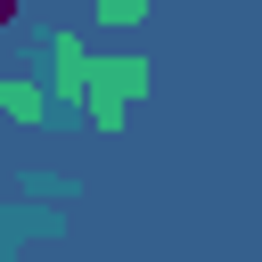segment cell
I'll return each instance as SVG.
<instances>
[{"label": "cell", "mask_w": 262, "mask_h": 262, "mask_svg": "<svg viewBox=\"0 0 262 262\" xmlns=\"http://www.w3.org/2000/svg\"><path fill=\"white\" fill-rule=\"evenodd\" d=\"M0 106L25 115V123H41V90H33V82H0Z\"/></svg>", "instance_id": "6da1fadb"}, {"label": "cell", "mask_w": 262, "mask_h": 262, "mask_svg": "<svg viewBox=\"0 0 262 262\" xmlns=\"http://www.w3.org/2000/svg\"><path fill=\"white\" fill-rule=\"evenodd\" d=\"M98 16H106V25H139V16H147V0H98Z\"/></svg>", "instance_id": "7a4b0ae2"}, {"label": "cell", "mask_w": 262, "mask_h": 262, "mask_svg": "<svg viewBox=\"0 0 262 262\" xmlns=\"http://www.w3.org/2000/svg\"><path fill=\"white\" fill-rule=\"evenodd\" d=\"M8 16H16V0H0V33H8Z\"/></svg>", "instance_id": "3957f363"}]
</instances>
